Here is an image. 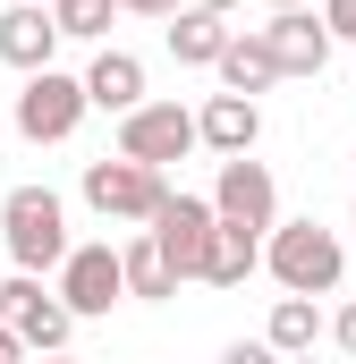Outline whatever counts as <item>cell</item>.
<instances>
[{"mask_svg": "<svg viewBox=\"0 0 356 364\" xmlns=\"http://www.w3.org/2000/svg\"><path fill=\"white\" fill-rule=\"evenodd\" d=\"M68 34H60V17L51 9H34V0H17L9 17H0V60L17 68V77H34V68H51V51H60Z\"/></svg>", "mask_w": 356, "mask_h": 364, "instance_id": "8fae6325", "label": "cell"}, {"mask_svg": "<svg viewBox=\"0 0 356 364\" xmlns=\"http://www.w3.org/2000/svg\"><path fill=\"white\" fill-rule=\"evenodd\" d=\"M323 17H331V34H340V43H356V0H323Z\"/></svg>", "mask_w": 356, "mask_h": 364, "instance_id": "ffe728a7", "label": "cell"}, {"mask_svg": "<svg viewBox=\"0 0 356 364\" xmlns=\"http://www.w3.org/2000/svg\"><path fill=\"white\" fill-rule=\"evenodd\" d=\"M263 9H305V0H263Z\"/></svg>", "mask_w": 356, "mask_h": 364, "instance_id": "d4e9b609", "label": "cell"}, {"mask_svg": "<svg viewBox=\"0 0 356 364\" xmlns=\"http://www.w3.org/2000/svg\"><path fill=\"white\" fill-rule=\"evenodd\" d=\"M85 110H93L85 77L34 68V77H26V93H17V136H26V144H68V136L85 127Z\"/></svg>", "mask_w": 356, "mask_h": 364, "instance_id": "277c9868", "label": "cell"}, {"mask_svg": "<svg viewBox=\"0 0 356 364\" xmlns=\"http://www.w3.org/2000/svg\"><path fill=\"white\" fill-rule=\"evenodd\" d=\"M331 339H340V348H348V356H356V296H348V305H340V314H331Z\"/></svg>", "mask_w": 356, "mask_h": 364, "instance_id": "44dd1931", "label": "cell"}, {"mask_svg": "<svg viewBox=\"0 0 356 364\" xmlns=\"http://www.w3.org/2000/svg\"><path fill=\"white\" fill-rule=\"evenodd\" d=\"M263 339H271V348H280V356H305V348L323 339V314H314V296H305V288H288V296L271 305Z\"/></svg>", "mask_w": 356, "mask_h": 364, "instance_id": "e0dca14e", "label": "cell"}, {"mask_svg": "<svg viewBox=\"0 0 356 364\" xmlns=\"http://www.w3.org/2000/svg\"><path fill=\"white\" fill-rule=\"evenodd\" d=\"M170 51H178V68H221V51H229V9L187 0L170 17Z\"/></svg>", "mask_w": 356, "mask_h": 364, "instance_id": "4fadbf2b", "label": "cell"}, {"mask_svg": "<svg viewBox=\"0 0 356 364\" xmlns=\"http://www.w3.org/2000/svg\"><path fill=\"white\" fill-rule=\"evenodd\" d=\"M0 237L17 272H60L68 263V203L51 186H9L0 195Z\"/></svg>", "mask_w": 356, "mask_h": 364, "instance_id": "6da1fadb", "label": "cell"}, {"mask_svg": "<svg viewBox=\"0 0 356 364\" xmlns=\"http://www.w3.org/2000/svg\"><path fill=\"white\" fill-rule=\"evenodd\" d=\"M288 77L280 68V51H271V34L255 26V34H229V51H221V85H238V93H271Z\"/></svg>", "mask_w": 356, "mask_h": 364, "instance_id": "2e32d148", "label": "cell"}, {"mask_svg": "<svg viewBox=\"0 0 356 364\" xmlns=\"http://www.w3.org/2000/svg\"><path fill=\"white\" fill-rule=\"evenodd\" d=\"M9 322L26 331V348H68L85 314L60 288H43V272H9Z\"/></svg>", "mask_w": 356, "mask_h": 364, "instance_id": "ba28073f", "label": "cell"}, {"mask_svg": "<svg viewBox=\"0 0 356 364\" xmlns=\"http://www.w3.org/2000/svg\"><path fill=\"white\" fill-rule=\"evenodd\" d=\"M204 144V127H195V110H178V102H136V110H119V153H136V161H187Z\"/></svg>", "mask_w": 356, "mask_h": 364, "instance_id": "8992f818", "label": "cell"}, {"mask_svg": "<svg viewBox=\"0 0 356 364\" xmlns=\"http://www.w3.org/2000/svg\"><path fill=\"white\" fill-rule=\"evenodd\" d=\"M17 356H26V331H17V322L0 314V364H17Z\"/></svg>", "mask_w": 356, "mask_h": 364, "instance_id": "7402d4cb", "label": "cell"}, {"mask_svg": "<svg viewBox=\"0 0 356 364\" xmlns=\"http://www.w3.org/2000/svg\"><path fill=\"white\" fill-rule=\"evenodd\" d=\"M60 296H68L77 314H110V305L127 296V255H119L110 237L68 246V263H60Z\"/></svg>", "mask_w": 356, "mask_h": 364, "instance_id": "52a82bcc", "label": "cell"}, {"mask_svg": "<svg viewBox=\"0 0 356 364\" xmlns=\"http://www.w3.org/2000/svg\"><path fill=\"white\" fill-rule=\"evenodd\" d=\"M271 51H280V68H288V77H323V60H331V43H340V34H331V17H323V9H314V0H305V9H271Z\"/></svg>", "mask_w": 356, "mask_h": 364, "instance_id": "30bf717a", "label": "cell"}, {"mask_svg": "<svg viewBox=\"0 0 356 364\" xmlns=\"http://www.w3.org/2000/svg\"><path fill=\"white\" fill-rule=\"evenodd\" d=\"M119 255H127V296H145V305L178 296V272H170V255L153 246V229H145V237H127Z\"/></svg>", "mask_w": 356, "mask_h": 364, "instance_id": "ac0fdd59", "label": "cell"}, {"mask_svg": "<svg viewBox=\"0 0 356 364\" xmlns=\"http://www.w3.org/2000/svg\"><path fill=\"white\" fill-rule=\"evenodd\" d=\"M263 272L280 288H305V296H331L348 272V246L323 229V220H271L263 229Z\"/></svg>", "mask_w": 356, "mask_h": 364, "instance_id": "7a4b0ae2", "label": "cell"}, {"mask_svg": "<svg viewBox=\"0 0 356 364\" xmlns=\"http://www.w3.org/2000/svg\"><path fill=\"white\" fill-rule=\"evenodd\" d=\"M145 229H153V246L170 255V272H178V279H204L212 229H221V203H212V195H178V186H170V203H162Z\"/></svg>", "mask_w": 356, "mask_h": 364, "instance_id": "5b68a950", "label": "cell"}, {"mask_svg": "<svg viewBox=\"0 0 356 364\" xmlns=\"http://www.w3.org/2000/svg\"><path fill=\"white\" fill-rule=\"evenodd\" d=\"M85 203L102 220H153V212L170 203V178H162V161L102 153V161H85Z\"/></svg>", "mask_w": 356, "mask_h": 364, "instance_id": "3957f363", "label": "cell"}, {"mask_svg": "<svg viewBox=\"0 0 356 364\" xmlns=\"http://www.w3.org/2000/svg\"><path fill=\"white\" fill-rule=\"evenodd\" d=\"M127 17H178V0H119Z\"/></svg>", "mask_w": 356, "mask_h": 364, "instance_id": "603a6c76", "label": "cell"}, {"mask_svg": "<svg viewBox=\"0 0 356 364\" xmlns=\"http://www.w3.org/2000/svg\"><path fill=\"white\" fill-rule=\"evenodd\" d=\"M212 203H221V220H246V229H271V220H280V186H271V170L255 153H229V161H221Z\"/></svg>", "mask_w": 356, "mask_h": 364, "instance_id": "9c48e42d", "label": "cell"}, {"mask_svg": "<svg viewBox=\"0 0 356 364\" xmlns=\"http://www.w3.org/2000/svg\"><path fill=\"white\" fill-rule=\"evenodd\" d=\"M0 314H9V279H0Z\"/></svg>", "mask_w": 356, "mask_h": 364, "instance_id": "484cf974", "label": "cell"}, {"mask_svg": "<svg viewBox=\"0 0 356 364\" xmlns=\"http://www.w3.org/2000/svg\"><path fill=\"white\" fill-rule=\"evenodd\" d=\"M204 9H246V0H204Z\"/></svg>", "mask_w": 356, "mask_h": 364, "instance_id": "cb8c5ba5", "label": "cell"}, {"mask_svg": "<svg viewBox=\"0 0 356 364\" xmlns=\"http://www.w3.org/2000/svg\"><path fill=\"white\" fill-rule=\"evenodd\" d=\"M85 93H93V110H136L145 102V60L136 51H93V68H85Z\"/></svg>", "mask_w": 356, "mask_h": 364, "instance_id": "9a60e30c", "label": "cell"}, {"mask_svg": "<svg viewBox=\"0 0 356 364\" xmlns=\"http://www.w3.org/2000/svg\"><path fill=\"white\" fill-rule=\"evenodd\" d=\"M195 127H204V153H255V136H263V110H255V93H238V85H221L204 110H195Z\"/></svg>", "mask_w": 356, "mask_h": 364, "instance_id": "7c38bea8", "label": "cell"}, {"mask_svg": "<svg viewBox=\"0 0 356 364\" xmlns=\"http://www.w3.org/2000/svg\"><path fill=\"white\" fill-rule=\"evenodd\" d=\"M51 17H60V34H68V43H102V34H110V17H119V0H51Z\"/></svg>", "mask_w": 356, "mask_h": 364, "instance_id": "d6986e66", "label": "cell"}, {"mask_svg": "<svg viewBox=\"0 0 356 364\" xmlns=\"http://www.w3.org/2000/svg\"><path fill=\"white\" fill-rule=\"evenodd\" d=\"M255 272H263V229L221 220V229H212V255H204V279H212V288H246Z\"/></svg>", "mask_w": 356, "mask_h": 364, "instance_id": "5bb4252c", "label": "cell"}]
</instances>
